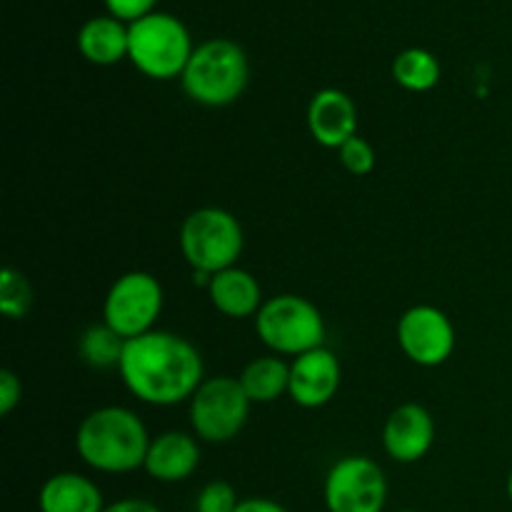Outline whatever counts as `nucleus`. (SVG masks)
Instances as JSON below:
<instances>
[{
    "label": "nucleus",
    "mask_w": 512,
    "mask_h": 512,
    "mask_svg": "<svg viewBox=\"0 0 512 512\" xmlns=\"http://www.w3.org/2000/svg\"><path fill=\"white\" fill-rule=\"evenodd\" d=\"M118 373L133 398L153 408H173L195 395L205 380L200 350L170 330H150L125 340Z\"/></svg>",
    "instance_id": "nucleus-1"
},
{
    "label": "nucleus",
    "mask_w": 512,
    "mask_h": 512,
    "mask_svg": "<svg viewBox=\"0 0 512 512\" xmlns=\"http://www.w3.org/2000/svg\"><path fill=\"white\" fill-rule=\"evenodd\" d=\"M150 440L153 438L135 410L105 405L80 420L75 450L95 473L128 475L145 465Z\"/></svg>",
    "instance_id": "nucleus-2"
},
{
    "label": "nucleus",
    "mask_w": 512,
    "mask_h": 512,
    "mask_svg": "<svg viewBox=\"0 0 512 512\" xmlns=\"http://www.w3.org/2000/svg\"><path fill=\"white\" fill-rule=\"evenodd\" d=\"M248 80V55L228 38H210L200 43L180 75L185 95L205 108L233 105L245 93Z\"/></svg>",
    "instance_id": "nucleus-3"
},
{
    "label": "nucleus",
    "mask_w": 512,
    "mask_h": 512,
    "mask_svg": "<svg viewBox=\"0 0 512 512\" xmlns=\"http://www.w3.org/2000/svg\"><path fill=\"white\" fill-rule=\"evenodd\" d=\"M260 343L280 358H298L325 345V318L303 295L283 293L268 298L255 315Z\"/></svg>",
    "instance_id": "nucleus-4"
},
{
    "label": "nucleus",
    "mask_w": 512,
    "mask_h": 512,
    "mask_svg": "<svg viewBox=\"0 0 512 512\" xmlns=\"http://www.w3.org/2000/svg\"><path fill=\"white\" fill-rule=\"evenodd\" d=\"M180 253L195 273L215 275L238 263L245 248L243 225L230 210L205 205L180 225Z\"/></svg>",
    "instance_id": "nucleus-5"
},
{
    "label": "nucleus",
    "mask_w": 512,
    "mask_h": 512,
    "mask_svg": "<svg viewBox=\"0 0 512 512\" xmlns=\"http://www.w3.org/2000/svg\"><path fill=\"white\" fill-rule=\"evenodd\" d=\"M193 50L188 28L170 13H150L128 25L130 63L150 80L180 78Z\"/></svg>",
    "instance_id": "nucleus-6"
},
{
    "label": "nucleus",
    "mask_w": 512,
    "mask_h": 512,
    "mask_svg": "<svg viewBox=\"0 0 512 512\" xmlns=\"http://www.w3.org/2000/svg\"><path fill=\"white\" fill-rule=\"evenodd\" d=\"M248 393L233 375H213L188 400V418L200 443L223 445L238 438L250 418Z\"/></svg>",
    "instance_id": "nucleus-7"
},
{
    "label": "nucleus",
    "mask_w": 512,
    "mask_h": 512,
    "mask_svg": "<svg viewBox=\"0 0 512 512\" xmlns=\"http://www.w3.org/2000/svg\"><path fill=\"white\" fill-rule=\"evenodd\" d=\"M163 303L165 293L160 280L145 270H130L110 285L103 300V323L123 340L140 338L155 330Z\"/></svg>",
    "instance_id": "nucleus-8"
},
{
    "label": "nucleus",
    "mask_w": 512,
    "mask_h": 512,
    "mask_svg": "<svg viewBox=\"0 0 512 512\" xmlns=\"http://www.w3.org/2000/svg\"><path fill=\"white\" fill-rule=\"evenodd\" d=\"M323 500L328 512H383L388 478L368 455H345L325 475Z\"/></svg>",
    "instance_id": "nucleus-9"
},
{
    "label": "nucleus",
    "mask_w": 512,
    "mask_h": 512,
    "mask_svg": "<svg viewBox=\"0 0 512 512\" xmlns=\"http://www.w3.org/2000/svg\"><path fill=\"white\" fill-rule=\"evenodd\" d=\"M398 345L410 363L438 368L455 350V328L448 313L435 305H413L398 323Z\"/></svg>",
    "instance_id": "nucleus-10"
},
{
    "label": "nucleus",
    "mask_w": 512,
    "mask_h": 512,
    "mask_svg": "<svg viewBox=\"0 0 512 512\" xmlns=\"http://www.w3.org/2000/svg\"><path fill=\"white\" fill-rule=\"evenodd\" d=\"M340 378H343V370H340L338 355L323 345V348L293 358L288 395L300 408L318 410L338 395Z\"/></svg>",
    "instance_id": "nucleus-11"
},
{
    "label": "nucleus",
    "mask_w": 512,
    "mask_h": 512,
    "mask_svg": "<svg viewBox=\"0 0 512 512\" xmlns=\"http://www.w3.org/2000/svg\"><path fill=\"white\" fill-rule=\"evenodd\" d=\"M435 420L420 403H403L383 425V450L400 465L420 463L433 450Z\"/></svg>",
    "instance_id": "nucleus-12"
},
{
    "label": "nucleus",
    "mask_w": 512,
    "mask_h": 512,
    "mask_svg": "<svg viewBox=\"0 0 512 512\" xmlns=\"http://www.w3.org/2000/svg\"><path fill=\"white\" fill-rule=\"evenodd\" d=\"M308 130L318 145L340 150L358 135V108L353 98L338 88H323L310 98Z\"/></svg>",
    "instance_id": "nucleus-13"
},
{
    "label": "nucleus",
    "mask_w": 512,
    "mask_h": 512,
    "mask_svg": "<svg viewBox=\"0 0 512 512\" xmlns=\"http://www.w3.org/2000/svg\"><path fill=\"white\" fill-rule=\"evenodd\" d=\"M200 465V443L193 433L168 430L150 440L143 470L158 483H183Z\"/></svg>",
    "instance_id": "nucleus-14"
},
{
    "label": "nucleus",
    "mask_w": 512,
    "mask_h": 512,
    "mask_svg": "<svg viewBox=\"0 0 512 512\" xmlns=\"http://www.w3.org/2000/svg\"><path fill=\"white\" fill-rule=\"evenodd\" d=\"M208 298L220 315L233 320L255 318L265 303L258 278L250 270L238 268V265L220 270L210 278Z\"/></svg>",
    "instance_id": "nucleus-15"
},
{
    "label": "nucleus",
    "mask_w": 512,
    "mask_h": 512,
    "mask_svg": "<svg viewBox=\"0 0 512 512\" xmlns=\"http://www.w3.org/2000/svg\"><path fill=\"white\" fill-rule=\"evenodd\" d=\"M103 490L98 483L80 473H55L40 485V512H103Z\"/></svg>",
    "instance_id": "nucleus-16"
},
{
    "label": "nucleus",
    "mask_w": 512,
    "mask_h": 512,
    "mask_svg": "<svg viewBox=\"0 0 512 512\" xmlns=\"http://www.w3.org/2000/svg\"><path fill=\"white\" fill-rule=\"evenodd\" d=\"M78 50L93 65H115L128 58V25L113 15L90 18L78 33Z\"/></svg>",
    "instance_id": "nucleus-17"
},
{
    "label": "nucleus",
    "mask_w": 512,
    "mask_h": 512,
    "mask_svg": "<svg viewBox=\"0 0 512 512\" xmlns=\"http://www.w3.org/2000/svg\"><path fill=\"white\" fill-rule=\"evenodd\" d=\"M240 385L253 405H270L288 395L290 365L280 355H263L250 360L240 373Z\"/></svg>",
    "instance_id": "nucleus-18"
},
{
    "label": "nucleus",
    "mask_w": 512,
    "mask_h": 512,
    "mask_svg": "<svg viewBox=\"0 0 512 512\" xmlns=\"http://www.w3.org/2000/svg\"><path fill=\"white\" fill-rule=\"evenodd\" d=\"M393 78L410 93H428L440 83V63L430 50L408 48L393 60Z\"/></svg>",
    "instance_id": "nucleus-19"
},
{
    "label": "nucleus",
    "mask_w": 512,
    "mask_h": 512,
    "mask_svg": "<svg viewBox=\"0 0 512 512\" xmlns=\"http://www.w3.org/2000/svg\"><path fill=\"white\" fill-rule=\"evenodd\" d=\"M123 348L125 340L105 323L90 325L78 340L80 360H83L85 365H90V368L98 370L118 368L120 358H123Z\"/></svg>",
    "instance_id": "nucleus-20"
},
{
    "label": "nucleus",
    "mask_w": 512,
    "mask_h": 512,
    "mask_svg": "<svg viewBox=\"0 0 512 512\" xmlns=\"http://www.w3.org/2000/svg\"><path fill=\"white\" fill-rule=\"evenodd\" d=\"M33 305V288L20 270L5 268L0 278V310L5 318L23 320Z\"/></svg>",
    "instance_id": "nucleus-21"
},
{
    "label": "nucleus",
    "mask_w": 512,
    "mask_h": 512,
    "mask_svg": "<svg viewBox=\"0 0 512 512\" xmlns=\"http://www.w3.org/2000/svg\"><path fill=\"white\" fill-rule=\"evenodd\" d=\"M238 505V493L225 480H213V483L203 485L195 498V512H235Z\"/></svg>",
    "instance_id": "nucleus-22"
},
{
    "label": "nucleus",
    "mask_w": 512,
    "mask_h": 512,
    "mask_svg": "<svg viewBox=\"0 0 512 512\" xmlns=\"http://www.w3.org/2000/svg\"><path fill=\"white\" fill-rule=\"evenodd\" d=\"M338 158H340V163H343V168L348 170L350 175H358V178L370 175L375 168L373 145H370L365 138H360V135L350 138L348 143L338 150Z\"/></svg>",
    "instance_id": "nucleus-23"
},
{
    "label": "nucleus",
    "mask_w": 512,
    "mask_h": 512,
    "mask_svg": "<svg viewBox=\"0 0 512 512\" xmlns=\"http://www.w3.org/2000/svg\"><path fill=\"white\" fill-rule=\"evenodd\" d=\"M155 3L158 0H105V8L110 10L113 18L123 20V23H135V20L155 13Z\"/></svg>",
    "instance_id": "nucleus-24"
},
{
    "label": "nucleus",
    "mask_w": 512,
    "mask_h": 512,
    "mask_svg": "<svg viewBox=\"0 0 512 512\" xmlns=\"http://www.w3.org/2000/svg\"><path fill=\"white\" fill-rule=\"evenodd\" d=\"M23 400V383L13 370H0V415L8 418Z\"/></svg>",
    "instance_id": "nucleus-25"
},
{
    "label": "nucleus",
    "mask_w": 512,
    "mask_h": 512,
    "mask_svg": "<svg viewBox=\"0 0 512 512\" xmlns=\"http://www.w3.org/2000/svg\"><path fill=\"white\" fill-rule=\"evenodd\" d=\"M103 512H163L155 503L145 498H120L105 505Z\"/></svg>",
    "instance_id": "nucleus-26"
},
{
    "label": "nucleus",
    "mask_w": 512,
    "mask_h": 512,
    "mask_svg": "<svg viewBox=\"0 0 512 512\" xmlns=\"http://www.w3.org/2000/svg\"><path fill=\"white\" fill-rule=\"evenodd\" d=\"M235 512H290L285 505H280L278 500L270 498H243L240 500L238 510Z\"/></svg>",
    "instance_id": "nucleus-27"
},
{
    "label": "nucleus",
    "mask_w": 512,
    "mask_h": 512,
    "mask_svg": "<svg viewBox=\"0 0 512 512\" xmlns=\"http://www.w3.org/2000/svg\"><path fill=\"white\" fill-rule=\"evenodd\" d=\"M505 490H508V500H510V505H512V470H510V475H508V485H505Z\"/></svg>",
    "instance_id": "nucleus-28"
},
{
    "label": "nucleus",
    "mask_w": 512,
    "mask_h": 512,
    "mask_svg": "<svg viewBox=\"0 0 512 512\" xmlns=\"http://www.w3.org/2000/svg\"><path fill=\"white\" fill-rule=\"evenodd\" d=\"M398 512H420V510H398Z\"/></svg>",
    "instance_id": "nucleus-29"
}]
</instances>
